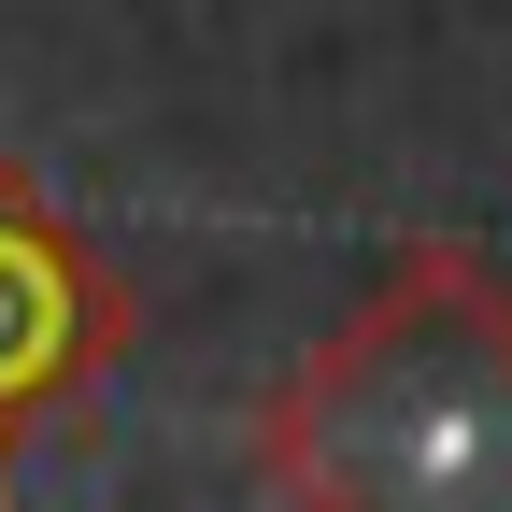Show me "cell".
I'll use <instances>...</instances> for the list:
<instances>
[{
  "instance_id": "1",
  "label": "cell",
  "mask_w": 512,
  "mask_h": 512,
  "mask_svg": "<svg viewBox=\"0 0 512 512\" xmlns=\"http://www.w3.org/2000/svg\"><path fill=\"white\" fill-rule=\"evenodd\" d=\"M299 413L313 427H384V456H356V484H384V498H498L512 484V299L399 285L313 370Z\"/></svg>"
}]
</instances>
